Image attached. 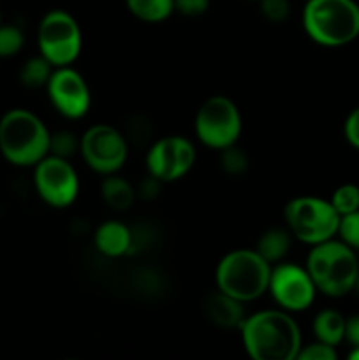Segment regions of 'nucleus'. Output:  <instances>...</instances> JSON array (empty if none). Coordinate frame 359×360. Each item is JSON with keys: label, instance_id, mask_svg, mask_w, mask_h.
I'll return each mask as SVG.
<instances>
[{"label": "nucleus", "instance_id": "f257e3e1", "mask_svg": "<svg viewBox=\"0 0 359 360\" xmlns=\"http://www.w3.org/2000/svg\"><path fill=\"white\" fill-rule=\"evenodd\" d=\"M239 330L245 352L253 360H296L303 347L299 326L285 309L245 316Z\"/></svg>", "mask_w": 359, "mask_h": 360}, {"label": "nucleus", "instance_id": "f03ea898", "mask_svg": "<svg viewBox=\"0 0 359 360\" xmlns=\"http://www.w3.org/2000/svg\"><path fill=\"white\" fill-rule=\"evenodd\" d=\"M51 132L28 109H11L0 118V153L16 167H34L49 155Z\"/></svg>", "mask_w": 359, "mask_h": 360}, {"label": "nucleus", "instance_id": "7ed1b4c3", "mask_svg": "<svg viewBox=\"0 0 359 360\" xmlns=\"http://www.w3.org/2000/svg\"><path fill=\"white\" fill-rule=\"evenodd\" d=\"M306 35L324 48H340L359 37L355 0H306L301 14Z\"/></svg>", "mask_w": 359, "mask_h": 360}, {"label": "nucleus", "instance_id": "20e7f679", "mask_svg": "<svg viewBox=\"0 0 359 360\" xmlns=\"http://www.w3.org/2000/svg\"><path fill=\"white\" fill-rule=\"evenodd\" d=\"M306 271L315 283L317 292L329 297H344L355 290L359 259L351 246L340 239L313 245L306 257Z\"/></svg>", "mask_w": 359, "mask_h": 360}, {"label": "nucleus", "instance_id": "39448f33", "mask_svg": "<svg viewBox=\"0 0 359 360\" xmlns=\"http://www.w3.org/2000/svg\"><path fill=\"white\" fill-rule=\"evenodd\" d=\"M271 264L256 250L239 248L224 255L215 269L218 290L241 302L259 299L267 292Z\"/></svg>", "mask_w": 359, "mask_h": 360}, {"label": "nucleus", "instance_id": "423d86ee", "mask_svg": "<svg viewBox=\"0 0 359 360\" xmlns=\"http://www.w3.org/2000/svg\"><path fill=\"white\" fill-rule=\"evenodd\" d=\"M284 218L285 227L291 231L292 238L310 246L333 239L340 225V214L333 204L312 195L289 200L284 207Z\"/></svg>", "mask_w": 359, "mask_h": 360}, {"label": "nucleus", "instance_id": "0eeeda50", "mask_svg": "<svg viewBox=\"0 0 359 360\" xmlns=\"http://www.w3.org/2000/svg\"><path fill=\"white\" fill-rule=\"evenodd\" d=\"M37 44L41 55L53 67L70 65L83 48V34L73 14L51 9L42 16L37 28Z\"/></svg>", "mask_w": 359, "mask_h": 360}, {"label": "nucleus", "instance_id": "6e6552de", "mask_svg": "<svg viewBox=\"0 0 359 360\" xmlns=\"http://www.w3.org/2000/svg\"><path fill=\"white\" fill-rule=\"evenodd\" d=\"M194 129L204 146L220 151L238 143L243 129L241 112L231 98L213 95L201 104Z\"/></svg>", "mask_w": 359, "mask_h": 360}, {"label": "nucleus", "instance_id": "1a4fd4ad", "mask_svg": "<svg viewBox=\"0 0 359 360\" xmlns=\"http://www.w3.org/2000/svg\"><path fill=\"white\" fill-rule=\"evenodd\" d=\"M34 186L48 206L63 210L80 195V178L67 158L46 155L34 165Z\"/></svg>", "mask_w": 359, "mask_h": 360}, {"label": "nucleus", "instance_id": "9d476101", "mask_svg": "<svg viewBox=\"0 0 359 360\" xmlns=\"http://www.w3.org/2000/svg\"><path fill=\"white\" fill-rule=\"evenodd\" d=\"M81 155L92 171L99 174H115L125 165L129 157L127 137L118 129L106 123L92 125L81 136Z\"/></svg>", "mask_w": 359, "mask_h": 360}, {"label": "nucleus", "instance_id": "9b49d317", "mask_svg": "<svg viewBox=\"0 0 359 360\" xmlns=\"http://www.w3.org/2000/svg\"><path fill=\"white\" fill-rule=\"evenodd\" d=\"M267 292L280 309L299 313L313 304L317 287L306 267L294 262H278L271 266Z\"/></svg>", "mask_w": 359, "mask_h": 360}, {"label": "nucleus", "instance_id": "f8f14e48", "mask_svg": "<svg viewBox=\"0 0 359 360\" xmlns=\"http://www.w3.org/2000/svg\"><path fill=\"white\" fill-rule=\"evenodd\" d=\"M196 164V148L183 136H165L155 141L146 153L148 174L162 183H172L189 174Z\"/></svg>", "mask_w": 359, "mask_h": 360}, {"label": "nucleus", "instance_id": "ddd939ff", "mask_svg": "<svg viewBox=\"0 0 359 360\" xmlns=\"http://www.w3.org/2000/svg\"><path fill=\"white\" fill-rule=\"evenodd\" d=\"M46 91L53 108L65 118H83L92 105V94L87 81L70 65L53 69Z\"/></svg>", "mask_w": 359, "mask_h": 360}, {"label": "nucleus", "instance_id": "4468645a", "mask_svg": "<svg viewBox=\"0 0 359 360\" xmlns=\"http://www.w3.org/2000/svg\"><path fill=\"white\" fill-rule=\"evenodd\" d=\"M204 311H206L208 320L211 323H215L218 327H224V329L241 327L243 320L246 316L243 302L231 297V295L224 294L218 288L217 292L208 295L206 302H204Z\"/></svg>", "mask_w": 359, "mask_h": 360}, {"label": "nucleus", "instance_id": "2eb2a0df", "mask_svg": "<svg viewBox=\"0 0 359 360\" xmlns=\"http://www.w3.org/2000/svg\"><path fill=\"white\" fill-rule=\"evenodd\" d=\"M132 232L125 224L118 220H108L95 231L94 243L99 253L109 259L125 255L132 246Z\"/></svg>", "mask_w": 359, "mask_h": 360}, {"label": "nucleus", "instance_id": "dca6fc26", "mask_svg": "<svg viewBox=\"0 0 359 360\" xmlns=\"http://www.w3.org/2000/svg\"><path fill=\"white\" fill-rule=\"evenodd\" d=\"M292 239L294 238L287 227H271L259 236L253 250L273 266V264L282 262L285 259V255L291 250Z\"/></svg>", "mask_w": 359, "mask_h": 360}, {"label": "nucleus", "instance_id": "f3484780", "mask_svg": "<svg viewBox=\"0 0 359 360\" xmlns=\"http://www.w3.org/2000/svg\"><path fill=\"white\" fill-rule=\"evenodd\" d=\"M102 200L115 211H127L136 200V190L125 178L115 174H106L101 183Z\"/></svg>", "mask_w": 359, "mask_h": 360}, {"label": "nucleus", "instance_id": "a211bd4d", "mask_svg": "<svg viewBox=\"0 0 359 360\" xmlns=\"http://www.w3.org/2000/svg\"><path fill=\"white\" fill-rule=\"evenodd\" d=\"M312 330L317 341H322V343L336 348L338 345L344 343L345 316L336 309H322L313 319Z\"/></svg>", "mask_w": 359, "mask_h": 360}, {"label": "nucleus", "instance_id": "6ab92c4d", "mask_svg": "<svg viewBox=\"0 0 359 360\" xmlns=\"http://www.w3.org/2000/svg\"><path fill=\"white\" fill-rule=\"evenodd\" d=\"M125 4L144 23H160L175 13V0H125Z\"/></svg>", "mask_w": 359, "mask_h": 360}, {"label": "nucleus", "instance_id": "aec40b11", "mask_svg": "<svg viewBox=\"0 0 359 360\" xmlns=\"http://www.w3.org/2000/svg\"><path fill=\"white\" fill-rule=\"evenodd\" d=\"M55 67L42 55L32 56L20 69V81L27 88H46Z\"/></svg>", "mask_w": 359, "mask_h": 360}, {"label": "nucleus", "instance_id": "412c9836", "mask_svg": "<svg viewBox=\"0 0 359 360\" xmlns=\"http://www.w3.org/2000/svg\"><path fill=\"white\" fill-rule=\"evenodd\" d=\"M220 167L224 169L225 174L229 176H241L248 171L250 158L243 148L238 146V143L220 150Z\"/></svg>", "mask_w": 359, "mask_h": 360}, {"label": "nucleus", "instance_id": "4be33fe9", "mask_svg": "<svg viewBox=\"0 0 359 360\" xmlns=\"http://www.w3.org/2000/svg\"><path fill=\"white\" fill-rule=\"evenodd\" d=\"M329 202L336 210L340 217L348 213H354L359 210V186L354 183H345L340 185L331 195Z\"/></svg>", "mask_w": 359, "mask_h": 360}, {"label": "nucleus", "instance_id": "5701e85b", "mask_svg": "<svg viewBox=\"0 0 359 360\" xmlns=\"http://www.w3.org/2000/svg\"><path fill=\"white\" fill-rule=\"evenodd\" d=\"M80 146L81 137H77L70 130H58V132L51 134V137H49V155H55V157L69 160L73 155L80 151Z\"/></svg>", "mask_w": 359, "mask_h": 360}, {"label": "nucleus", "instance_id": "b1692460", "mask_svg": "<svg viewBox=\"0 0 359 360\" xmlns=\"http://www.w3.org/2000/svg\"><path fill=\"white\" fill-rule=\"evenodd\" d=\"M25 35L16 25H0V58H11L23 49Z\"/></svg>", "mask_w": 359, "mask_h": 360}, {"label": "nucleus", "instance_id": "393cba45", "mask_svg": "<svg viewBox=\"0 0 359 360\" xmlns=\"http://www.w3.org/2000/svg\"><path fill=\"white\" fill-rule=\"evenodd\" d=\"M336 236H340V241L351 246L354 252H359V210L340 217Z\"/></svg>", "mask_w": 359, "mask_h": 360}, {"label": "nucleus", "instance_id": "a878e982", "mask_svg": "<svg viewBox=\"0 0 359 360\" xmlns=\"http://www.w3.org/2000/svg\"><path fill=\"white\" fill-rule=\"evenodd\" d=\"M259 9L271 23H284L291 14V0H259Z\"/></svg>", "mask_w": 359, "mask_h": 360}, {"label": "nucleus", "instance_id": "bb28decb", "mask_svg": "<svg viewBox=\"0 0 359 360\" xmlns=\"http://www.w3.org/2000/svg\"><path fill=\"white\" fill-rule=\"evenodd\" d=\"M336 359H338V354L336 350H334V347L317 340L315 343H310L306 345V347H301L298 357H296V360H336Z\"/></svg>", "mask_w": 359, "mask_h": 360}, {"label": "nucleus", "instance_id": "cd10ccee", "mask_svg": "<svg viewBox=\"0 0 359 360\" xmlns=\"http://www.w3.org/2000/svg\"><path fill=\"white\" fill-rule=\"evenodd\" d=\"M344 136L352 148L359 150V105L348 112L344 123Z\"/></svg>", "mask_w": 359, "mask_h": 360}, {"label": "nucleus", "instance_id": "c85d7f7f", "mask_svg": "<svg viewBox=\"0 0 359 360\" xmlns=\"http://www.w3.org/2000/svg\"><path fill=\"white\" fill-rule=\"evenodd\" d=\"M210 7V0H175V11L189 18L204 14Z\"/></svg>", "mask_w": 359, "mask_h": 360}, {"label": "nucleus", "instance_id": "c756f323", "mask_svg": "<svg viewBox=\"0 0 359 360\" xmlns=\"http://www.w3.org/2000/svg\"><path fill=\"white\" fill-rule=\"evenodd\" d=\"M345 343L351 345V348L359 347V315H352L345 319Z\"/></svg>", "mask_w": 359, "mask_h": 360}, {"label": "nucleus", "instance_id": "7c9ffc66", "mask_svg": "<svg viewBox=\"0 0 359 360\" xmlns=\"http://www.w3.org/2000/svg\"><path fill=\"white\" fill-rule=\"evenodd\" d=\"M348 359H351V360H359V347L358 348H352V350L348 352Z\"/></svg>", "mask_w": 359, "mask_h": 360}, {"label": "nucleus", "instance_id": "2f4dec72", "mask_svg": "<svg viewBox=\"0 0 359 360\" xmlns=\"http://www.w3.org/2000/svg\"><path fill=\"white\" fill-rule=\"evenodd\" d=\"M355 288L359 290V271H358V281H355Z\"/></svg>", "mask_w": 359, "mask_h": 360}, {"label": "nucleus", "instance_id": "473e14b6", "mask_svg": "<svg viewBox=\"0 0 359 360\" xmlns=\"http://www.w3.org/2000/svg\"><path fill=\"white\" fill-rule=\"evenodd\" d=\"M0 25H2V9H0Z\"/></svg>", "mask_w": 359, "mask_h": 360}]
</instances>
